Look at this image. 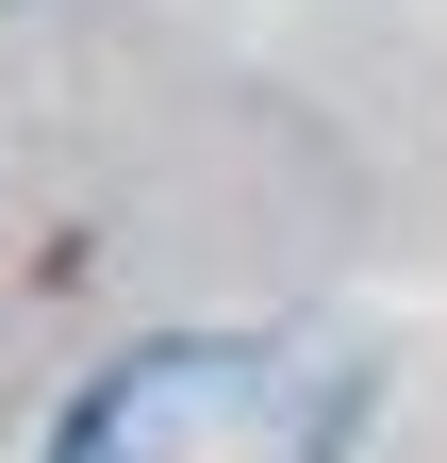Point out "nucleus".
Here are the masks:
<instances>
[{
    "mask_svg": "<svg viewBox=\"0 0 447 463\" xmlns=\"http://www.w3.org/2000/svg\"><path fill=\"white\" fill-rule=\"evenodd\" d=\"M348 447V364L315 347H133L117 381L83 397L50 463H331Z\"/></svg>",
    "mask_w": 447,
    "mask_h": 463,
    "instance_id": "obj_1",
    "label": "nucleus"
}]
</instances>
